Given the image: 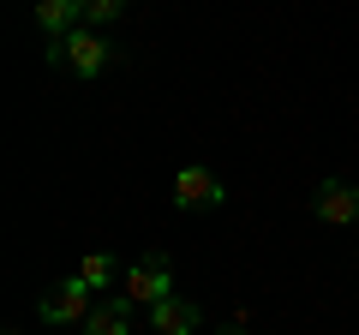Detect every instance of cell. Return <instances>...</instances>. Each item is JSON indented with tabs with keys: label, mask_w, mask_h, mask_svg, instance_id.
<instances>
[{
	"label": "cell",
	"mask_w": 359,
	"mask_h": 335,
	"mask_svg": "<svg viewBox=\"0 0 359 335\" xmlns=\"http://www.w3.org/2000/svg\"><path fill=\"white\" fill-rule=\"evenodd\" d=\"M120 299L126 306H162V299H174V264L162 258V252H150V258H138L126 270V282H120Z\"/></svg>",
	"instance_id": "6da1fadb"
},
{
	"label": "cell",
	"mask_w": 359,
	"mask_h": 335,
	"mask_svg": "<svg viewBox=\"0 0 359 335\" xmlns=\"http://www.w3.org/2000/svg\"><path fill=\"white\" fill-rule=\"evenodd\" d=\"M42 54H48L54 66H66V72H78V78H96L108 66V36H102V30H90V25H78L66 42H48Z\"/></svg>",
	"instance_id": "7a4b0ae2"
},
{
	"label": "cell",
	"mask_w": 359,
	"mask_h": 335,
	"mask_svg": "<svg viewBox=\"0 0 359 335\" xmlns=\"http://www.w3.org/2000/svg\"><path fill=\"white\" fill-rule=\"evenodd\" d=\"M90 294H96V287H90L84 275L72 270V275H66V282H54L48 294H42L36 317H42V323H84L90 311H96V299H90Z\"/></svg>",
	"instance_id": "3957f363"
},
{
	"label": "cell",
	"mask_w": 359,
	"mask_h": 335,
	"mask_svg": "<svg viewBox=\"0 0 359 335\" xmlns=\"http://www.w3.org/2000/svg\"><path fill=\"white\" fill-rule=\"evenodd\" d=\"M174 204L180 210H216L228 204V186H222V174H210V168H180L174 174Z\"/></svg>",
	"instance_id": "277c9868"
},
{
	"label": "cell",
	"mask_w": 359,
	"mask_h": 335,
	"mask_svg": "<svg viewBox=\"0 0 359 335\" xmlns=\"http://www.w3.org/2000/svg\"><path fill=\"white\" fill-rule=\"evenodd\" d=\"M311 210H318V221H330V228H353L359 221V186L323 180L318 192H311Z\"/></svg>",
	"instance_id": "5b68a950"
},
{
	"label": "cell",
	"mask_w": 359,
	"mask_h": 335,
	"mask_svg": "<svg viewBox=\"0 0 359 335\" xmlns=\"http://www.w3.org/2000/svg\"><path fill=\"white\" fill-rule=\"evenodd\" d=\"M84 25V0H36V30L42 42H66Z\"/></svg>",
	"instance_id": "8992f818"
},
{
	"label": "cell",
	"mask_w": 359,
	"mask_h": 335,
	"mask_svg": "<svg viewBox=\"0 0 359 335\" xmlns=\"http://www.w3.org/2000/svg\"><path fill=\"white\" fill-rule=\"evenodd\" d=\"M198 323H204V311L192 306V299H162V306H150V329L156 335H198Z\"/></svg>",
	"instance_id": "52a82bcc"
},
{
	"label": "cell",
	"mask_w": 359,
	"mask_h": 335,
	"mask_svg": "<svg viewBox=\"0 0 359 335\" xmlns=\"http://www.w3.org/2000/svg\"><path fill=\"white\" fill-rule=\"evenodd\" d=\"M78 329H84V335H132V306H126V299H102Z\"/></svg>",
	"instance_id": "ba28073f"
},
{
	"label": "cell",
	"mask_w": 359,
	"mask_h": 335,
	"mask_svg": "<svg viewBox=\"0 0 359 335\" xmlns=\"http://www.w3.org/2000/svg\"><path fill=\"white\" fill-rule=\"evenodd\" d=\"M78 275H84L90 287H114V282H126V270H120V258H114V252H84Z\"/></svg>",
	"instance_id": "9c48e42d"
},
{
	"label": "cell",
	"mask_w": 359,
	"mask_h": 335,
	"mask_svg": "<svg viewBox=\"0 0 359 335\" xmlns=\"http://www.w3.org/2000/svg\"><path fill=\"white\" fill-rule=\"evenodd\" d=\"M120 13H126V0H84V25H90V30H102V25H114Z\"/></svg>",
	"instance_id": "30bf717a"
},
{
	"label": "cell",
	"mask_w": 359,
	"mask_h": 335,
	"mask_svg": "<svg viewBox=\"0 0 359 335\" xmlns=\"http://www.w3.org/2000/svg\"><path fill=\"white\" fill-rule=\"evenodd\" d=\"M222 335H252V329H245V323H228V329H222Z\"/></svg>",
	"instance_id": "8fae6325"
}]
</instances>
